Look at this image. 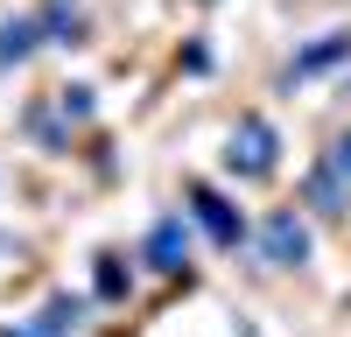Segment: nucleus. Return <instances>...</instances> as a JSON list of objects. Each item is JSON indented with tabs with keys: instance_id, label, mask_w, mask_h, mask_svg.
Segmentation results:
<instances>
[{
	"instance_id": "f257e3e1",
	"label": "nucleus",
	"mask_w": 351,
	"mask_h": 337,
	"mask_svg": "<svg viewBox=\"0 0 351 337\" xmlns=\"http://www.w3.org/2000/svg\"><path fill=\"white\" fill-rule=\"evenodd\" d=\"M225 162L239 168V176H274V162H281V134L260 120V112H246L239 127H232V148H225Z\"/></svg>"
},
{
	"instance_id": "f03ea898",
	"label": "nucleus",
	"mask_w": 351,
	"mask_h": 337,
	"mask_svg": "<svg viewBox=\"0 0 351 337\" xmlns=\"http://www.w3.org/2000/svg\"><path fill=\"white\" fill-rule=\"evenodd\" d=\"M190 211H197V225H204V239H211V246H239V239L253 232V225L239 218V204H225L211 183H190Z\"/></svg>"
},
{
	"instance_id": "7ed1b4c3",
	"label": "nucleus",
	"mask_w": 351,
	"mask_h": 337,
	"mask_svg": "<svg viewBox=\"0 0 351 337\" xmlns=\"http://www.w3.org/2000/svg\"><path fill=\"white\" fill-rule=\"evenodd\" d=\"M344 56H351V28H330V36H316V42H302V49H295V64L281 71V84H309V77L337 71Z\"/></svg>"
},
{
	"instance_id": "20e7f679",
	"label": "nucleus",
	"mask_w": 351,
	"mask_h": 337,
	"mask_svg": "<svg viewBox=\"0 0 351 337\" xmlns=\"http://www.w3.org/2000/svg\"><path fill=\"white\" fill-rule=\"evenodd\" d=\"M260 253H267L274 267H302L309 260V232H302V211H274L260 225Z\"/></svg>"
},
{
	"instance_id": "39448f33",
	"label": "nucleus",
	"mask_w": 351,
	"mask_h": 337,
	"mask_svg": "<svg viewBox=\"0 0 351 337\" xmlns=\"http://www.w3.org/2000/svg\"><path fill=\"white\" fill-rule=\"evenodd\" d=\"M141 253H148V267L183 274V281H190V225H183V218H155V225H148V246H141Z\"/></svg>"
},
{
	"instance_id": "423d86ee",
	"label": "nucleus",
	"mask_w": 351,
	"mask_h": 337,
	"mask_svg": "<svg viewBox=\"0 0 351 337\" xmlns=\"http://www.w3.org/2000/svg\"><path fill=\"white\" fill-rule=\"evenodd\" d=\"M43 36H49L43 14H14V21H0V71H8V64H28Z\"/></svg>"
},
{
	"instance_id": "0eeeda50",
	"label": "nucleus",
	"mask_w": 351,
	"mask_h": 337,
	"mask_svg": "<svg viewBox=\"0 0 351 337\" xmlns=\"http://www.w3.org/2000/svg\"><path fill=\"white\" fill-rule=\"evenodd\" d=\"M77 316H84V302H77V295H49V302H43V316H36V330H43V337H64V330H77Z\"/></svg>"
},
{
	"instance_id": "6e6552de",
	"label": "nucleus",
	"mask_w": 351,
	"mask_h": 337,
	"mask_svg": "<svg viewBox=\"0 0 351 337\" xmlns=\"http://www.w3.org/2000/svg\"><path fill=\"white\" fill-rule=\"evenodd\" d=\"M337 183H344V176H337L330 162H324V168H309V204H316V211H330V218L344 211V190H337Z\"/></svg>"
},
{
	"instance_id": "1a4fd4ad",
	"label": "nucleus",
	"mask_w": 351,
	"mask_h": 337,
	"mask_svg": "<svg viewBox=\"0 0 351 337\" xmlns=\"http://www.w3.org/2000/svg\"><path fill=\"white\" fill-rule=\"evenodd\" d=\"M127 288H134V281H127V267H120V253H99V295H106V302H120Z\"/></svg>"
},
{
	"instance_id": "9d476101",
	"label": "nucleus",
	"mask_w": 351,
	"mask_h": 337,
	"mask_svg": "<svg viewBox=\"0 0 351 337\" xmlns=\"http://www.w3.org/2000/svg\"><path fill=\"white\" fill-rule=\"evenodd\" d=\"M64 120H92V84H71L64 92Z\"/></svg>"
},
{
	"instance_id": "9b49d317",
	"label": "nucleus",
	"mask_w": 351,
	"mask_h": 337,
	"mask_svg": "<svg viewBox=\"0 0 351 337\" xmlns=\"http://www.w3.org/2000/svg\"><path fill=\"white\" fill-rule=\"evenodd\" d=\"M330 168H337V176H344V183H351V127H344V134H337V148H330Z\"/></svg>"
}]
</instances>
